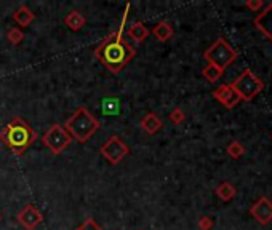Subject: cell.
Listing matches in <instances>:
<instances>
[{
	"instance_id": "obj_7",
	"label": "cell",
	"mask_w": 272,
	"mask_h": 230,
	"mask_svg": "<svg viewBox=\"0 0 272 230\" xmlns=\"http://www.w3.org/2000/svg\"><path fill=\"white\" fill-rule=\"evenodd\" d=\"M99 152L109 163H111V165H117V163H120L126 155L130 154V147L122 141V138L111 136L101 146Z\"/></svg>"
},
{
	"instance_id": "obj_21",
	"label": "cell",
	"mask_w": 272,
	"mask_h": 230,
	"mask_svg": "<svg viewBox=\"0 0 272 230\" xmlns=\"http://www.w3.org/2000/svg\"><path fill=\"white\" fill-rule=\"evenodd\" d=\"M170 120L174 123V125H181L186 120V115H184V111L181 107H174L173 111L170 112Z\"/></svg>"
},
{
	"instance_id": "obj_3",
	"label": "cell",
	"mask_w": 272,
	"mask_h": 230,
	"mask_svg": "<svg viewBox=\"0 0 272 230\" xmlns=\"http://www.w3.org/2000/svg\"><path fill=\"white\" fill-rule=\"evenodd\" d=\"M63 126L71 135L72 139H75L80 144H85L101 128V123L95 115H92V112L87 107L82 106L66 120V123Z\"/></svg>"
},
{
	"instance_id": "obj_10",
	"label": "cell",
	"mask_w": 272,
	"mask_h": 230,
	"mask_svg": "<svg viewBox=\"0 0 272 230\" xmlns=\"http://www.w3.org/2000/svg\"><path fill=\"white\" fill-rule=\"evenodd\" d=\"M16 221L26 230H34L39 224L44 221V214L34 207L32 203H27L16 216Z\"/></svg>"
},
{
	"instance_id": "obj_8",
	"label": "cell",
	"mask_w": 272,
	"mask_h": 230,
	"mask_svg": "<svg viewBox=\"0 0 272 230\" xmlns=\"http://www.w3.org/2000/svg\"><path fill=\"white\" fill-rule=\"evenodd\" d=\"M213 98L226 109H234L242 101L237 92L234 90L232 83H223L216 90H213Z\"/></svg>"
},
{
	"instance_id": "obj_12",
	"label": "cell",
	"mask_w": 272,
	"mask_h": 230,
	"mask_svg": "<svg viewBox=\"0 0 272 230\" xmlns=\"http://www.w3.org/2000/svg\"><path fill=\"white\" fill-rule=\"evenodd\" d=\"M140 126L148 133L149 136H154L157 135L162 128H163V122L160 120V117L154 112H148L144 117L141 118L140 122Z\"/></svg>"
},
{
	"instance_id": "obj_22",
	"label": "cell",
	"mask_w": 272,
	"mask_h": 230,
	"mask_svg": "<svg viewBox=\"0 0 272 230\" xmlns=\"http://www.w3.org/2000/svg\"><path fill=\"white\" fill-rule=\"evenodd\" d=\"M75 230H104V229H101L98 226V222H96L93 217H87L85 221H83V224L80 227H77Z\"/></svg>"
},
{
	"instance_id": "obj_4",
	"label": "cell",
	"mask_w": 272,
	"mask_h": 230,
	"mask_svg": "<svg viewBox=\"0 0 272 230\" xmlns=\"http://www.w3.org/2000/svg\"><path fill=\"white\" fill-rule=\"evenodd\" d=\"M203 58L207 59L208 64L215 66V68L224 72L237 59V51L234 50L226 39L220 37L205 50Z\"/></svg>"
},
{
	"instance_id": "obj_9",
	"label": "cell",
	"mask_w": 272,
	"mask_h": 230,
	"mask_svg": "<svg viewBox=\"0 0 272 230\" xmlns=\"http://www.w3.org/2000/svg\"><path fill=\"white\" fill-rule=\"evenodd\" d=\"M250 214L255 217L256 222H259L261 226H268L272 222V200L268 197L258 198L255 203L251 205Z\"/></svg>"
},
{
	"instance_id": "obj_23",
	"label": "cell",
	"mask_w": 272,
	"mask_h": 230,
	"mask_svg": "<svg viewBox=\"0 0 272 230\" xmlns=\"http://www.w3.org/2000/svg\"><path fill=\"white\" fill-rule=\"evenodd\" d=\"M213 226H215V222L210 216H202L200 219H198V229L200 230H211Z\"/></svg>"
},
{
	"instance_id": "obj_24",
	"label": "cell",
	"mask_w": 272,
	"mask_h": 230,
	"mask_svg": "<svg viewBox=\"0 0 272 230\" xmlns=\"http://www.w3.org/2000/svg\"><path fill=\"white\" fill-rule=\"evenodd\" d=\"M247 7H248L251 11H258L266 7V3L263 2V0H247Z\"/></svg>"
},
{
	"instance_id": "obj_20",
	"label": "cell",
	"mask_w": 272,
	"mask_h": 230,
	"mask_svg": "<svg viewBox=\"0 0 272 230\" xmlns=\"http://www.w3.org/2000/svg\"><path fill=\"white\" fill-rule=\"evenodd\" d=\"M24 39V34L21 29H18V27H11L8 29V32H7V40L10 42L11 45H20L21 42Z\"/></svg>"
},
{
	"instance_id": "obj_15",
	"label": "cell",
	"mask_w": 272,
	"mask_h": 230,
	"mask_svg": "<svg viewBox=\"0 0 272 230\" xmlns=\"http://www.w3.org/2000/svg\"><path fill=\"white\" fill-rule=\"evenodd\" d=\"M64 24L71 29V31L78 32L87 24V20H85V16L82 13H78L77 10H72L68 13V16L64 18Z\"/></svg>"
},
{
	"instance_id": "obj_1",
	"label": "cell",
	"mask_w": 272,
	"mask_h": 230,
	"mask_svg": "<svg viewBox=\"0 0 272 230\" xmlns=\"http://www.w3.org/2000/svg\"><path fill=\"white\" fill-rule=\"evenodd\" d=\"M128 11H130V3H126L125 13L119 29L109 34L95 50V58L107 70H111L112 74H119L120 70H124L126 68V64L136 56L135 46H131L124 39V29L126 24V18H128Z\"/></svg>"
},
{
	"instance_id": "obj_6",
	"label": "cell",
	"mask_w": 272,
	"mask_h": 230,
	"mask_svg": "<svg viewBox=\"0 0 272 230\" xmlns=\"http://www.w3.org/2000/svg\"><path fill=\"white\" fill-rule=\"evenodd\" d=\"M42 142L44 146L50 150L53 155H61L66 149L71 146L72 138L63 125L53 123L50 128L45 131L44 138H42Z\"/></svg>"
},
{
	"instance_id": "obj_2",
	"label": "cell",
	"mask_w": 272,
	"mask_h": 230,
	"mask_svg": "<svg viewBox=\"0 0 272 230\" xmlns=\"http://www.w3.org/2000/svg\"><path fill=\"white\" fill-rule=\"evenodd\" d=\"M0 141L15 155H23L37 141V133L21 117H15L0 130Z\"/></svg>"
},
{
	"instance_id": "obj_25",
	"label": "cell",
	"mask_w": 272,
	"mask_h": 230,
	"mask_svg": "<svg viewBox=\"0 0 272 230\" xmlns=\"http://www.w3.org/2000/svg\"><path fill=\"white\" fill-rule=\"evenodd\" d=\"M0 219H2V216H0Z\"/></svg>"
},
{
	"instance_id": "obj_17",
	"label": "cell",
	"mask_w": 272,
	"mask_h": 230,
	"mask_svg": "<svg viewBox=\"0 0 272 230\" xmlns=\"http://www.w3.org/2000/svg\"><path fill=\"white\" fill-rule=\"evenodd\" d=\"M216 195L223 202H231V200L235 197V193H237V189L231 184V183H221L220 185L215 189Z\"/></svg>"
},
{
	"instance_id": "obj_5",
	"label": "cell",
	"mask_w": 272,
	"mask_h": 230,
	"mask_svg": "<svg viewBox=\"0 0 272 230\" xmlns=\"http://www.w3.org/2000/svg\"><path fill=\"white\" fill-rule=\"evenodd\" d=\"M234 90L237 92L242 101L250 102L251 99H255L256 96L264 90V83L259 80V78L253 74L251 69H245L242 74L232 82Z\"/></svg>"
},
{
	"instance_id": "obj_14",
	"label": "cell",
	"mask_w": 272,
	"mask_h": 230,
	"mask_svg": "<svg viewBox=\"0 0 272 230\" xmlns=\"http://www.w3.org/2000/svg\"><path fill=\"white\" fill-rule=\"evenodd\" d=\"M152 35L154 37L159 40V42H167V40H170L173 37V26L168 21H160V23H157L152 31Z\"/></svg>"
},
{
	"instance_id": "obj_11",
	"label": "cell",
	"mask_w": 272,
	"mask_h": 230,
	"mask_svg": "<svg viewBox=\"0 0 272 230\" xmlns=\"http://www.w3.org/2000/svg\"><path fill=\"white\" fill-rule=\"evenodd\" d=\"M253 24H255L259 31L272 42V3H269L268 7H264V11H261V13L255 18Z\"/></svg>"
},
{
	"instance_id": "obj_16",
	"label": "cell",
	"mask_w": 272,
	"mask_h": 230,
	"mask_svg": "<svg viewBox=\"0 0 272 230\" xmlns=\"http://www.w3.org/2000/svg\"><path fill=\"white\" fill-rule=\"evenodd\" d=\"M128 35L130 37L135 40V42H143V40H146L149 37V29L144 26V24L141 21H136V23H133L130 29H128Z\"/></svg>"
},
{
	"instance_id": "obj_18",
	"label": "cell",
	"mask_w": 272,
	"mask_h": 230,
	"mask_svg": "<svg viewBox=\"0 0 272 230\" xmlns=\"http://www.w3.org/2000/svg\"><path fill=\"white\" fill-rule=\"evenodd\" d=\"M202 75L205 77V80L210 82V83H216L218 80L221 78L223 75V70H220L218 68H215V66L211 64H207L202 70Z\"/></svg>"
},
{
	"instance_id": "obj_19",
	"label": "cell",
	"mask_w": 272,
	"mask_h": 230,
	"mask_svg": "<svg viewBox=\"0 0 272 230\" xmlns=\"http://www.w3.org/2000/svg\"><path fill=\"white\" fill-rule=\"evenodd\" d=\"M226 152L229 154V157L234 160H239L240 157H244L245 154V147H244V144L239 142V141H232V142H229V146L226 147Z\"/></svg>"
},
{
	"instance_id": "obj_13",
	"label": "cell",
	"mask_w": 272,
	"mask_h": 230,
	"mask_svg": "<svg viewBox=\"0 0 272 230\" xmlns=\"http://www.w3.org/2000/svg\"><path fill=\"white\" fill-rule=\"evenodd\" d=\"M13 20L18 26L21 27H27L29 24H31L35 20V13L27 7V5H20V8H18L15 13H13Z\"/></svg>"
}]
</instances>
